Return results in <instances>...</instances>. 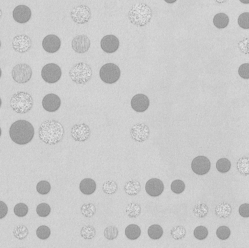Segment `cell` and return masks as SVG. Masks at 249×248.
<instances>
[{"instance_id": "cell-1", "label": "cell", "mask_w": 249, "mask_h": 248, "mask_svg": "<svg viewBox=\"0 0 249 248\" xmlns=\"http://www.w3.org/2000/svg\"><path fill=\"white\" fill-rule=\"evenodd\" d=\"M40 139L45 143L56 144L62 139L64 133V128L58 122L48 120L43 122L38 129Z\"/></svg>"}, {"instance_id": "cell-2", "label": "cell", "mask_w": 249, "mask_h": 248, "mask_svg": "<svg viewBox=\"0 0 249 248\" xmlns=\"http://www.w3.org/2000/svg\"><path fill=\"white\" fill-rule=\"evenodd\" d=\"M34 135L32 125L25 120L15 121L12 124L9 129V135L12 140L20 145H25L30 142Z\"/></svg>"}, {"instance_id": "cell-3", "label": "cell", "mask_w": 249, "mask_h": 248, "mask_svg": "<svg viewBox=\"0 0 249 248\" xmlns=\"http://www.w3.org/2000/svg\"><path fill=\"white\" fill-rule=\"evenodd\" d=\"M130 22L137 26H142L147 24L151 20L152 12L150 8L143 3L134 5L128 13Z\"/></svg>"}, {"instance_id": "cell-4", "label": "cell", "mask_w": 249, "mask_h": 248, "mask_svg": "<svg viewBox=\"0 0 249 248\" xmlns=\"http://www.w3.org/2000/svg\"><path fill=\"white\" fill-rule=\"evenodd\" d=\"M33 104V100L28 93L23 91L16 93L10 100L12 109L17 113L22 114L29 111Z\"/></svg>"}, {"instance_id": "cell-5", "label": "cell", "mask_w": 249, "mask_h": 248, "mask_svg": "<svg viewBox=\"0 0 249 248\" xmlns=\"http://www.w3.org/2000/svg\"><path fill=\"white\" fill-rule=\"evenodd\" d=\"M69 74L74 82L77 84H82L89 80L92 75V71L88 64L80 62L72 66L69 71Z\"/></svg>"}, {"instance_id": "cell-6", "label": "cell", "mask_w": 249, "mask_h": 248, "mask_svg": "<svg viewBox=\"0 0 249 248\" xmlns=\"http://www.w3.org/2000/svg\"><path fill=\"white\" fill-rule=\"evenodd\" d=\"M99 75L101 80L105 83L111 84L119 78L121 71L119 67L112 63L104 64L101 67Z\"/></svg>"}, {"instance_id": "cell-7", "label": "cell", "mask_w": 249, "mask_h": 248, "mask_svg": "<svg viewBox=\"0 0 249 248\" xmlns=\"http://www.w3.org/2000/svg\"><path fill=\"white\" fill-rule=\"evenodd\" d=\"M32 75L31 67L25 63L18 64L15 66L12 71V76L14 80L20 84L28 82Z\"/></svg>"}, {"instance_id": "cell-8", "label": "cell", "mask_w": 249, "mask_h": 248, "mask_svg": "<svg viewBox=\"0 0 249 248\" xmlns=\"http://www.w3.org/2000/svg\"><path fill=\"white\" fill-rule=\"evenodd\" d=\"M62 72L60 67L57 64L50 63L44 65L41 70V76L44 80L49 83L57 82L60 79Z\"/></svg>"}, {"instance_id": "cell-9", "label": "cell", "mask_w": 249, "mask_h": 248, "mask_svg": "<svg viewBox=\"0 0 249 248\" xmlns=\"http://www.w3.org/2000/svg\"><path fill=\"white\" fill-rule=\"evenodd\" d=\"M72 19L75 22L83 24L87 22L90 18L91 13L88 7L83 4L74 7L70 13Z\"/></svg>"}, {"instance_id": "cell-10", "label": "cell", "mask_w": 249, "mask_h": 248, "mask_svg": "<svg viewBox=\"0 0 249 248\" xmlns=\"http://www.w3.org/2000/svg\"><path fill=\"white\" fill-rule=\"evenodd\" d=\"M191 167L195 174L199 175H203L208 173L210 169V162L205 156H198L193 160Z\"/></svg>"}, {"instance_id": "cell-11", "label": "cell", "mask_w": 249, "mask_h": 248, "mask_svg": "<svg viewBox=\"0 0 249 248\" xmlns=\"http://www.w3.org/2000/svg\"><path fill=\"white\" fill-rule=\"evenodd\" d=\"M71 134L75 140L83 142L89 138L91 131L89 127L85 123L77 124L72 128Z\"/></svg>"}, {"instance_id": "cell-12", "label": "cell", "mask_w": 249, "mask_h": 248, "mask_svg": "<svg viewBox=\"0 0 249 248\" xmlns=\"http://www.w3.org/2000/svg\"><path fill=\"white\" fill-rule=\"evenodd\" d=\"M72 47L74 50L79 53L86 52L90 45L88 37L84 34L79 35L74 38L72 41Z\"/></svg>"}, {"instance_id": "cell-13", "label": "cell", "mask_w": 249, "mask_h": 248, "mask_svg": "<svg viewBox=\"0 0 249 248\" xmlns=\"http://www.w3.org/2000/svg\"><path fill=\"white\" fill-rule=\"evenodd\" d=\"M119 41L118 38L113 35H107L104 36L100 41L102 49L107 53L115 52L118 49Z\"/></svg>"}, {"instance_id": "cell-14", "label": "cell", "mask_w": 249, "mask_h": 248, "mask_svg": "<svg viewBox=\"0 0 249 248\" xmlns=\"http://www.w3.org/2000/svg\"><path fill=\"white\" fill-rule=\"evenodd\" d=\"M31 15V9L25 5L17 6L13 12V16L14 20L20 23H24L28 21Z\"/></svg>"}, {"instance_id": "cell-15", "label": "cell", "mask_w": 249, "mask_h": 248, "mask_svg": "<svg viewBox=\"0 0 249 248\" xmlns=\"http://www.w3.org/2000/svg\"><path fill=\"white\" fill-rule=\"evenodd\" d=\"M61 100L57 95L51 93L46 95L43 98L42 104L43 108L49 112H54L60 107Z\"/></svg>"}, {"instance_id": "cell-16", "label": "cell", "mask_w": 249, "mask_h": 248, "mask_svg": "<svg viewBox=\"0 0 249 248\" xmlns=\"http://www.w3.org/2000/svg\"><path fill=\"white\" fill-rule=\"evenodd\" d=\"M42 46L46 52L53 53L60 48L61 41L60 38L54 34H49L45 37L42 41Z\"/></svg>"}, {"instance_id": "cell-17", "label": "cell", "mask_w": 249, "mask_h": 248, "mask_svg": "<svg viewBox=\"0 0 249 248\" xmlns=\"http://www.w3.org/2000/svg\"><path fill=\"white\" fill-rule=\"evenodd\" d=\"M164 185L159 179L152 178L146 183L145 189L147 193L150 196L156 197L160 195L164 190Z\"/></svg>"}, {"instance_id": "cell-18", "label": "cell", "mask_w": 249, "mask_h": 248, "mask_svg": "<svg viewBox=\"0 0 249 248\" xmlns=\"http://www.w3.org/2000/svg\"><path fill=\"white\" fill-rule=\"evenodd\" d=\"M149 105V100L145 94H139L135 95L131 101L132 109L135 111L142 112L148 108Z\"/></svg>"}, {"instance_id": "cell-19", "label": "cell", "mask_w": 249, "mask_h": 248, "mask_svg": "<svg viewBox=\"0 0 249 248\" xmlns=\"http://www.w3.org/2000/svg\"><path fill=\"white\" fill-rule=\"evenodd\" d=\"M30 38L25 35H18L14 38L12 44L14 49L20 52L27 51L31 47Z\"/></svg>"}, {"instance_id": "cell-20", "label": "cell", "mask_w": 249, "mask_h": 248, "mask_svg": "<svg viewBox=\"0 0 249 248\" xmlns=\"http://www.w3.org/2000/svg\"><path fill=\"white\" fill-rule=\"evenodd\" d=\"M95 181L90 178H86L82 180L80 184V189L83 194L89 195L93 193L96 189Z\"/></svg>"}, {"instance_id": "cell-21", "label": "cell", "mask_w": 249, "mask_h": 248, "mask_svg": "<svg viewBox=\"0 0 249 248\" xmlns=\"http://www.w3.org/2000/svg\"><path fill=\"white\" fill-rule=\"evenodd\" d=\"M229 21L228 16L224 13L216 14L213 19V22L214 25L219 28H225L228 25Z\"/></svg>"}, {"instance_id": "cell-22", "label": "cell", "mask_w": 249, "mask_h": 248, "mask_svg": "<svg viewBox=\"0 0 249 248\" xmlns=\"http://www.w3.org/2000/svg\"><path fill=\"white\" fill-rule=\"evenodd\" d=\"M127 237L131 240L137 239L140 235L141 230L140 227L136 225L132 224L128 225L125 231Z\"/></svg>"}, {"instance_id": "cell-23", "label": "cell", "mask_w": 249, "mask_h": 248, "mask_svg": "<svg viewBox=\"0 0 249 248\" xmlns=\"http://www.w3.org/2000/svg\"><path fill=\"white\" fill-rule=\"evenodd\" d=\"M140 186L139 183L135 180H131L127 182L124 187L125 192L130 195L136 194L140 191Z\"/></svg>"}, {"instance_id": "cell-24", "label": "cell", "mask_w": 249, "mask_h": 248, "mask_svg": "<svg viewBox=\"0 0 249 248\" xmlns=\"http://www.w3.org/2000/svg\"><path fill=\"white\" fill-rule=\"evenodd\" d=\"M231 211L230 206L226 203H221L218 205L216 208L215 212L217 216L221 218L228 217Z\"/></svg>"}, {"instance_id": "cell-25", "label": "cell", "mask_w": 249, "mask_h": 248, "mask_svg": "<svg viewBox=\"0 0 249 248\" xmlns=\"http://www.w3.org/2000/svg\"><path fill=\"white\" fill-rule=\"evenodd\" d=\"M148 233L150 238L152 239L157 240L162 236L163 231L160 226L158 224H154L149 227Z\"/></svg>"}, {"instance_id": "cell-26", "label": "cell", "mask_w": 249, "mask_h": 248, "mask_svg": "<svg viewBox=\"0 0 249 248\" xmlns=\"http://www.w3.org/2000/svg\"><path fill=\"white\" fill-rule=\"evenodd\" d=\"M231 166L230 161L225 158L219 159L216 163V168L217 170L221 173H225L228 172Z\"/></svg>"}, {"instance_id": "cell-27", "label": "cell", "mask_w": 249, "mask_h": 248, "mask_svg": "<svg viewBox=\"0 0 249 248\" xmlns=\"http://www.w3.org/2000/svg\"><path fill=\"white\" fill-rule=\"evenodd\" d=\"M95 229L92 226L87 225L83 226L80 231L81 236L85 239H91L95 235Z\"/></svg>"}, {"instance_id": "cell-28", "label": "cell", "mask_w": 249, "mask_h": 248, "mask_svg": "<svg viewBox=\"0 0 249 248\" xmlns=\"http://www.w3.org/2000/svg\"><path fill=\"white\" fill-rule=\"evenodd\" d=\"M126 212L130 217H135L140 213L141 209L140 206L135 203L129 204L126 208Z\"/></svg>"}, {"instance_id": "cell-29", "label": "cell", "mask_w": 249, "mask_h": 248, "mask_svg": "<svg viewBox=\"0 0 249 248\" xmlns=\"http://www.w3.org/2000/svg\"><path fill=\"white\" fill-rule=\"evenodd\" d=\"M37 237L41 240H45L48 238L51 234L50 228L45 225L39 226L36 230Z\"/></svg>"}, {"instance_id": "cell-30", "label": "cell", "mask_w": 249, "mask_h": 248, "mask_svg": "<svg viewBox=\"0 0 249 248\" xmlns=\"http://www.w3.org/2000/svg\"><path fill=\"white\" fill-rule=\"evenodd\" d=\"M51 187L50 183L47 181L43 180L39 182L36 186L38 192L41 195H45L50 191Z\"/></svg>"}, {"instance_id": "cell-31", "label": "cell", "mask_w": 249, "mask_h": 248, "mask_svg": "<svg viewBox=\"0 0 249 248\" xmlns=\"http://www.w3.org/2000/svg\"><path fill=\"white\" fill-rule=\"evenodd\" d=\"M118 188L117 185L115 181L109 180L105 182L103 186L104 192L107 194H112L116 192Z\"/></svg>"}, {"instance_id": "cell-32", "label": "cell", "mask_w": 249, "mask_h": 248, "mask_svg": "<svg viewBox=\"0 0 249 248\" xmlns=\"http://www.w3.org/2000/svg\"><path fill=\"white\" fill-rule=\"evenodd\" d=\"M51 210L50 207L48 204L42 203L38 205L36 211L37 214L40 217H45L49 214Z\"/></svg>"}, {"instance_id": "cell-33", "label": "cell", "mask_w": 249, "mask_h": 248, "mask_svg": "<svg viewBox=\"0 0 249 248\" xmlns=\"http://www.w3.org/2000/svg\"><path fill=\"white\" fill-rule=\"evenodd\" d=\"M82 214L86 217H91L94 214L95 211V208L94 205L92 203H88L84 204L81 208Z\"/></svg>"}, {"instance_id": "cell-34", "label": "cell", "mask_w": 249, "mask_h": 248, "mask_svg": "<svg viewBox=\"0 0 249 248\" xmlns=\"http://www.w3.org/2000/svg\"><path fill=\"white\" fill-rule=\"evenodd\" d=\"M14 212L15 214L19 217H23L26 216L28 211L27 206L24 203H20L14 206Z\"/></svg>"}, {"instance_id": "cell-35", "label": "cell", "mask_w": 249, "mask_h": 248, "mask_svg": "<svg viewBox=\"0 0 249 248\" xmlns=\"http://www.w3.org/2000/svg\"><path fill=\"white\" fill-rule=\"evenodd\" d=\"M185 185L181 180L177 179L173 181L171 184L172 191L176 194H180L184 190Z\"/></svg>"}, {"instance_id": "cell-36", "label": "cell", "mask_w": 249, "mask_h": 248, "mask_svg": "<svg viewBox=\"0 0 249 248\" xmlns=\"http://www.w3.org/2000/svg\"><path fill=\"white\" fill-rule=\"evenodd\" d=\"M118 230L115 226H109L104 230V234L108 240H113L116 238L118 235Z\"/></svg>"}, {"instance_id": "cell-37", "label": "cell", "mask_w": 249, "mask_h": 248, "mask_svg": "<svg viewBox=\"0 0 249 248\" xmlns=\"http://www.w3.org/2000/svg\"><path fill=\"white\" fill-rule=\"evenodd\" d=\"M208 234V230L207 228L202 226L196 227L194 231V236L196 238L199 240H202L206 238Z\"/></svg>"}, {"instance_id": "cell-38", "label": "cell", "mask_w": 249, "mask_h": 248, "mask_svg": "<svg viewBox=\"0 0 249 248\" xmlns=\"http://www.w3.org/2000/svg\"><path fill=\"white\" fill-rule=\"evenodd\" d=\"M230 232V230L228 227L223 226H220L217 229L216 233L219 239L221 240H225L229 237Z\"/></svg>"}, {"instance_id": "cell-39", "label": "cell", "mask_w": 249, "mask_h": 248, "mask_svg": "<svg viewBox=\"0 0 249 248\" xmlns=\"http://www.w3.org/2000/svg\"><path fill=\"white\" fill-rule=\"evenodd\" d=\"M238 22L239 26L244 29L249 28V13L244 12L239 16Z\"/></svg>"}, {"instance_id": "cell-40", "label": "cell", "mask_w": 249, "mask_h": 248, "mask_svg": "<svg viewBox=\"0 0 249 248\" xmlns=\"http://www.w3.org/2000/svg\"><path fill=\"white\" fill-rule=\"evenodd\" d=\"M208 210L207 206L203 203L197 205L194 209L195 215L200 218H202L206 216L207 214Z\"/></svg>"}, {"instance_id": "cell-41", "label": "cell", "mask_w": 249, "mask_h": 248, "mask_svg": "<svg viewBox=\"0 0 249 248\" xmlns=\"http://www.w3.org/2000/svg\"><path fill=\"white\" fill-rule=\"evenodd\" d=\"M185 232V230L183 227L178 226L174 227L171 230L170 233L174 239L178 240L184 237Z\"/></svg>"}, {"instance_id": "cell-42", "label": "cell", "mask_w": 249, "mask_h": 248, "mask_svg": "<svg viewBox=\"0 0 249 248\" xmlns=\"http://www.w3.org/2000/svg\"><path fill=\"white\" fill-rule=\"evenodd\" d=\"M238 73L240 76L244 79L249 78V64H242L238 68Z\"/></svg>"}, {"instance_id": "cell-43", "label": "cell", "mask_w": 249, "mask_h": 248, "mask_svg": "<svg viewBox=\"0 0 249 248\" xmlns=\"http://www.w3.org/2000/svg\"><path fill=\"white\" fill-rule=\"evenodd\" d=\"M239 212L240 215L244 217H249V204L244 203L241 205L239 208Z\"/></svg>"}, {"instance_id": "cell-44", "label": "cell", "mask_w": 249, "mask_h": 248, "mask_svg": "<svg viewBox=\"0 0 249 248\" xmlns=\"http://www.w3.org/2000/svg\"><path fill=\"white\" fill-rule=\"evenodd\" d=\"M0 219L4 217L7 214L8 211V207L6 204L2 201L0 202Z\"/></svg>"}, {"instance_id": "cell-45", "label": "cell", "mask_w": 249, "mask_h": 248, "mask_svg": "<svg viewBox=\"0 0 249 248\" xmlns=\"http://www.w3.org/2000/svg\"><path fill=\"white\" fill-rule=\"evenodd\" d=\"M164 1L167 3H173L176 1V0H165Z\"/></svg>"}]
</instances>
